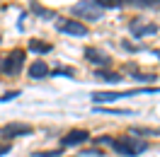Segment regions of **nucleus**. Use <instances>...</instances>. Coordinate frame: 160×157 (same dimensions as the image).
I'll return each mask as SVG.
<instances>
[{
	"label": "nucleus",
	"instance_id": "11",
	"mask_svg": "<svg viewBox=\"0 0 160 157\" xmlns=\"http://www.w3.org/2000/svg\"><path fill=\"white\" fill-rule=\"evenodd\" d=\"M95 78L102 80V82H109V85H117V82H121V75H117V73H112V70H97L95 73Z\"/></svg>",
	"mask_w": 160,
	"mask_h": 157
},
{
	"label": "nucleus",
	"instance_id": "2",
	"mask_svg": "<svg viewBox=\"0 0 160 157\" xmlns=\"http://www.w3.org/2000/svg\"><path fill=\"white\" fill-rule=\"evenodd\" d=\"M158 92H160L158 87H133V89H121V92H95L90 99L95 102V107H102L104 102H117V99L136 97V94H158Z\"/></svg>",
	"mask_w": 160,
	"mask_h": 157
},
{
	"label": "nucleus",
	"instance_id": "16",
	"mask_svg": "<svg viewBox=\"0 0 160 157\" xmlns=\"http://www.w3.org/2000/svg\"><path fill=\"white\" fill-rule=\"evenodd\" d=\"M97 5H100L102 10L107 7V10H114V7H121V5H126V0H95Z\"/></svg>",
	"mask_w": 160,
	"mask_h": 157
},
{
	"label": "nucleus",
	"instance_id": "8",
	"mask_svg": "<svg viewBox=\"0 0 160 157\" xmlns=\"http://www.w3.org/2000/svg\"><path fill=\"white\" fill-rule=\"evenodd\" d=\"M88 140H90V133L85 128H73L63 138H58V145L61 147H80V145H85Z\"/></svg>",
	"mask_w": 160,
	"mask_h": 157
},
{
	"label": "nucleus",
	"instance_id": "15",
	"mask_svg": "<svg viewBox=\"0 0 160 157\" xmlns=\"http://www.w3.org/2000/svg\"><path fill=\"white\" fill-rule=\"evenodd\" d=\"M95 111H100V114H117V116H131L133 114L131 109H107V107H95Z\"/></svg>",
	"mask_w": 160,
	"mask_h": 157
},
{
	"label": "nucleus",
	"instance_id": "14",
	"mask_svg": "<svg viewBox=\"0 0 160 157\" xmlns=\"http://www.w3.org/2000/svg\"><path fill=\"white\" fill-rule=\"evenodd\" d=\"M131 133L138 136V138H143V136H160L158 128H146V126H133V128H131Z\"/></svg>",
	"mask_w": 160,
	"mask_h": 157
},
{
	"label": "nucleus",
	"instance_id": "6",
	"mask_svg": "<svg viewBox=\"0 0 160 157\" xmlns=\"http://www.w3.org/2000/svg\"><path fill=\"white\" fill-rule=\"evenodd\" d=\"M56 29L61 31V34H68V36H88V27L82 24V22L78 20H68V17H61V20H56Z\"/></svg>",
	"mask_w": 160,
	"mask_h": 157
},
{
	"label": "nucleus",
	"instance_id": "18",
	"mask_svg": "<svg viewBox=\"0 0 160 157\" xmlns=\"http://www.w3.org/2000/svg\"><path fill=\"white\" fill-rule=\"evenodd\" d=\"M51 75H63V78H75V70H73V68H61V65H58V68L53 70Z\"/></svg>",
	"mask_w": 160,
	"mask_h": 157
},
{
	"label": "nucleus",
	"instance_id": "5",
	"mask_svg": "<svg viewBox=\"0 0 160 157\" xmlns=\"http://www.w3.org/2000/svg\"><path fill=\"white\" fill-rule=\"evenodd\" d=\"M24 58H27V53L22 49H12L10 53L2 58V73H5V75H17V73H22Z\"/></svg>",
	"mask_w": 160,
	"mask_h": 157
},
{
	"label": "nucleus",
	"instance_id": "3",
	"mask_svg": "<svg viewBox=\"0 0 160 157\" xmlns=\"http://www.w3.org/2000/svg\"><path fill=\"white\" fill-rule=\"evenodd\" d=\"M73 15H78L85 22H97L102 17V7L95 0H80L78 5H73Z\"/></svg>",
	"mask_w": 160,
	"mask_h": 157
},
{
	"label": "nucleus",
	"instance_id": "7",
	"mask_svg": "<svg viewBox=\"0 0 160 157\" xmlns=\"http://www.w3.org/2000/svg\"><path fill=\"white\" fill-rule=\"evenodd\" d=\"M129 31H131V36L143 39V36H150V34H158V24L155 22H146L141 17H133L129 22Z\"/></svg>",
	"mask_w": 160,
	"mask_h": 157
},
{
	"label": "nucleus",
	"instance_id": "19",
	"mask_svg": "<svg viewBox=\"0 0 160 157\" xmlns=\"http://www.w3.org/2000/svg\"><path fill=\"white\" fill-rule=\"evenodd\" d=\"M20 94H22L20 89H12V92H5V94L0 97V102H2V104H5V102H12V99H15V97H20Z\"/></svg>",
	"mask_w": 160,
	"mask_h": 157
},
{
	"label": "nucleus",
	"instance_id": "22",
	"mask_svg": "<svg viewBox=\"0 0 160 157\" xmlns=\"http://www.w3.org/2000/svg\"><path fill=\"white\" fill-rule=\"evenodd\" d=\"M0 73H2V58H0Z\"/></svg>",
	"mask_w": 160,
	"mask_h": 157
},
{
	"label": "nucleus",
	"instance_id": "17",
	"mask_svg": "<svg viewBox=\"0 0 160 157\" xmlns=\"http://www.w3.org/2000/svg\"><path fill=\"white\" fill-rule=\"evenodd\" d=\"M32 12H37L39 17H46V20H49V17H53V12H51V10H46V7H39L37 2H32Z\"/></svg>",
	"mask_w": 160,
	"mask_h": 157
},
{
	"label": "nucleus",
	"instance_id": "12",
	"mask_svg": "<svg viewBox=\"0 0 160 157\" xmlns=\"http://www.w3.org/2000/svg\"><path fill=\"white\" fill-rule=\"evenodd\" d=\"M126 5H133V7H141V10H158L160 0H126Z\"/></svg>",
	"mask_w": 160,
	"mask_h": 157
},
{
	"label": "nucleus",
	"instance_id": "9",
	"mask_svg": "<svg viewBox=\"0 0 160 157\" xmlns=\"http://www.w3.org/2000/svg\"><path fill=\"white\" fill-rule=\"evenodd\" d=\"M85 58L90 60L92 65H102V70H107L112 65V58H109V56H107V53H102L100 49H92V46L85 49Z\"/></svg>",
	"mask_w": 160,
	"mask_h": 157
},
{
	"label": "nucleus",
	"instance_id": "13",
	"mask_svg": "<svg viewBox=\"0 0 160 157\" xmlns=\"http://www.w3.org/2000/svg\"><path fill=\"white\" fill-rule=\"evenodd\" d=\"M29 49L34 51V53H49L53 46L51 44H46V41H39V39H32L29 41Z\"/></svg>",
	"mask_w": 160,
	"mask_h": 157
},
{
	"label": "nucleus",
	"instance_id": "20",
	"mask_svg": "<svg viewBox=\"0 0 160 157\" xmlns=\"http://www.w3.org/2000/svg\"><path fill=\"white\" fill-rule=\"evenodd\" d=\"M32 157H63L61 150H49V152H34Z\"/></svg>",
	"mask_w": 160,
	"mask_h": 157
},
{
	"label": "nucleus",
	"instance_id": "1",
	"mask_svg": "<svg viewBox=\"0 0 160 157\" xmlns=\"http://www.w3.org/2000/svg\"><path fill=\"white\" fill-rule=\"evenodd\" d=\"M150 147L148 140L143 138H133V136H121V138H112V150L121 157H138Z\"/></svg>",
	"mask_w": 160,
	"mask_h": 157
},
{
	"label": "nucleus",
	"instance_id": "4",
	"mask_svg": "<svg viewBox=\"0 0 160 157\" xmlns=\"http://www.w3.org/2000/svg\"><path fill=\"white\" fill-rule=\"evenodd\" d=\"M34 133V128L29 123H20V121H10V123H5V126L0 128V140H5V143H10L15 138H22V136H32Z\"/></svg>",
	"mask_w": 160,
	"mask_h": 157
},
{
	"label": "nucleus",
	"instance_id": "10",
	"mask_svg": "<svg viewBox=\"0 0 160 157\" xmlns=\"http://www.w3.org/2000/svg\"><path fill=\"white\" fill-rule=\"evenodd\" d=\"M49 75H51V70L46 65V60H34L29 65V78L32 80H44V78H49Z\"/></svg>",
	"mask_w": 160,
	"mask_h": 157
},
{
	"label": "nucleus",
	"instance_id": "21",
	"mask_svg": "<svg viewBox=\"0 0 160 157\" xmlns=\"http://www.w3.org/2000/svg\"><path fill=\"white\" fill-rule=\"evenodd\" d=\"M10 150H12V143H2V140H0V157H2V155H8Z\"/></svg>",
	"mask_w": 160,
	"mask_h": 157
}]
</instances>
